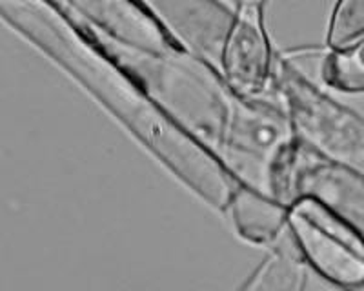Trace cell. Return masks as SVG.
Instances as JSON below:
<instances>
[{
	"label": "cell",
	"instance_id": "8",
	"mask_svg": "<svg viewBox=\"0 0 364 291\" xmlns=\"http://www.w3.org/2000/svg\"><path fill=\"white\" fill-rule=\"evenodd\" d=\"M364 40V0H337L328 29L331 51H346Z\"/></svg>",
	"mask_w": 364,
	"mask_h": 291
},
{
	"label": "cell",
	"instance_id": "3",
	"mask_svg": "<svg viewBox=\"0 0 364 291\" xmlns=\"http://www.w3.org/2000/svg\"><path fill=\"white\" fill-rule=\"evenodd\" d=\"M261 9L239 4L220 50L224 77L239 97H257L264 92L272 73V50Z\"/></svg>",
	"mask_w": 364,
	"mask_h": 291
},
{
	"label": "cell",
	"instance_id": "2",
	"mask_svg": "<svg viewBox=\"0 0 364 291\" xmlns=\"http://www.w3.org/2000/svg\"><path fill=\"white\" fill-rule=\"evenodd\" d=\"M288 229L299 253L336 286H364V235L336 208L304 195L290 208Z\"/></svg>",
	"mask_w": 364,
	"mask_h": 291
},
{
	"label": "cell",
	"instance_id": "4",
	"mask_svg": "<svg viewBox=\"0 0 364 291\" xmlns=\"http://www.w3.org/2000/svg\"><path fill=\"white\" fill-rule=\"evenodd\" d=\"M90 21V31L122 46L154 53L182 50L157 18L135 0H70Z\"/></svg>",
	"mask_w": 364,
	"mask_h": 291
},
{
	"label": "cell",
	"instance_id": "5",
	"mask_svg": "<svg viewBox=\"0 0 364 291\" xmlns=\"http://www.w3.org/2000/svg\"><path fill=\"white\" fill-rule=\"evenodd\" d=\"M226 212L237 231L255 244H266L281 237L290 219V208L284 204L246 186L235 187Z\"/></svg>",
	"mask_w": 364,
	"mask_h": 291
},
{
	"label": "cell",
	"instance_id": "1",
	"mask_svg": "<svg viewBox=\"0 0 364 291\" xmlns=\"http://www.w3.org/2000/svg\"><path fill=\"white\" fill-rule=\"evenodd\" d=\"M6 21L80 80L182 182L226 209L235 180L220 158L171 119L80 28L44 0H2Z\"/></svg>",
	"mask_w": 364,
	"mask_h": 291
},
{
	"label": "cell",
	"instance_id": "7",
	"mask_svg": "<svg viewBox=\"0 0 364 291\" xmlns=\"http://www.w3.org/2000/svg\"><path fill=\"white\" fill-rule=\"evenodd\" d=\"M323 80L339 92H364V40L346 51H330L324 57Z\"/></svg>",
	"mask_w": 364,
	"mask_h": 291
},
{
	"label": "cell",
	"instance_id": "6",
	"mask_svg": "<svg viewBox=\"0 0 364 291\" xmlns=\"http://www.w3.org/2000/svg\"><path fill=\"white\" fill-rule=\"evenodd\" d=\"M306 286L304 258H301L297 246L279 248L273 251L255 273L246 280L240 291H302Z\"/></svg>",
	"mask_w": 364,
	"mask_h": 291
},
{
	"label": "cell",
	"instance_id": "9",
	"mask_svg": "<svg viewBox=\"0 0 364 291\" xmlns=\"http://www.w3.org/2000/svg\"><path fill=\"white\" fill-rule=\"evenodd\" d=\"M239 4H248V6H259V8H262L264 6L266 0H237Z\"/></svg>",
	"mask_w": 364,
	"mask_h": 291
}]
</instances>
